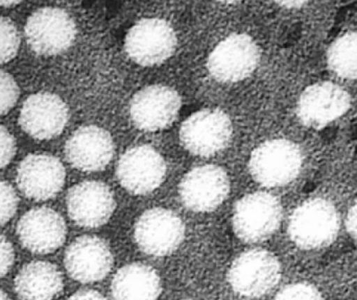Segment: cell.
<instances>
[{
  "mask_svg": "<svg viewBox=\"0 0 357 300\" xmlns=\"http://www.w3.org/2000/svg\"><path fill=\"white\" fill-rule=\"evenodd\" d=\"M66 170L58 157L45 153L25 157L17 168L16 182L27 198L45 201L54 198L64 187Z\"/></svg>",
  "mask_w": 357,
  "mask_h": 300,
  "instance_id": "11",
  "label": "cell"
},
{
  "mask_svg": "<svg viewBox=\"0 0 357 300\" xmlns=\"http://www.w3.org/2000/svg\"><path fill=\"white\" fill-rule=\"evenodd\" d=\"M19 205V197L14 187L6 180H0V226L8 223Z\"/></svg>",
  "mask_w": 357,
  "mask_h": 300,
  "instance_id": "25",
  "label": "cell"
},
{
  "mask_svg": "<svg viewBox=\"0 0 357 300\" xmlns=\"http://www.w3.org/2000/svg\"><path fill=\"white\" fill-rule=\"evenodd\" d=\"M16 232L19 241L27 251L37 255H48L64 244L67 226L58 212L40 207L29 210L20 218Z\"/></svg>",
  "mask_w": 357,
  "mask_h": 300,
  "instance_id": "17",
  "label": "cell"
},
{
  "mask_svg": "<svg viewBox=\"0 0 357 300\" xmlns=\"http://www.w3.org/2000/svg\"><path fill=\"white\" fill-rule=\"evenodd\" d=\"M345 226L350 236L357 241V198L348 210Z\"/></svg>",
  "mask_w": 357,
  "mask_h": 300,
  "instance_id": "29",
  "label": "cell"
},
{
  "mask_svg": "<svg viewBox=\"0 0 357 300\" xmlns=\"http://www.w3.org/2000/svg\"><path fill=\"white\" fill-rule=\"evenodd\" d=\"M259 61L260 49L255 41L245 33H233L214 48L207 68L216 81L236 83L249 77Z\"/></svg>",
  "mask_w": 357,
  "mask_h": 300,
  "instance_id": "8",
  "label": "cell"
},
{
  "mask_svg": "<svg viewBox=\"0 0 357 300\" xmlns=\"http://www.w3.org/2000/svg\"><path fill=\"white\" fill-rule=\"evenodd\" d=\"M274 300H323L316 287L305 283L289 285L284 287Z\"/></svg>",
  "mask_w": 357,
  "mask_h": 300,
  "instance_id": "26",
  "label": "cell"
},
{
  "mask_svg": "<svg viewBox=\"0 0 357 300\" xmlns=\"http://www.w3.org/2000/svg\"><path fill=\"white\" fill-rule=\"evenodd\" d=\"M20 1H0V8H13V6H18Z\"/></svg>",
  "mask_w": 357,
  "mask_h": 300,
  "instance_id": "31",
  "label": "cell"
},
{
  "mask_svg": "<svg viewBox=\"0 0 357 300\" xmlns=\"http://www.w3.org/2000/svg\"><path fill=\"white\" fill-rule=\"evenodd\" d=\"M325 63L331 79L357 95V18L329 43L325 52Z\"/></svg>",
  "mask_w": 357,
  "mask_h": 300,
  "instance_id": "20",
  "label": "cell"
},
{
  "mask_svg": "<svg viewBox=\"0 0 357 300\" xmlns=\"http://www.w3.org/2000/svg\"><path fill=\"white\" fill-rule=\"evenodd\" d=\"M182 106L180 95L173 88L153 85L135 94L130 104L134 125L146 132L167 129L177 118Z\"/></svg>",
  "mask_w": 357,
  "mask_h": 300,
  "instance_id": "15",
  "label": "cell"
},
{
  "mask_svg": "<svg viewBox=\"0 0 357 300\" xmlns=\"http://www.w3.org/2000/svg\"><path fill=\"white\" fill-rule=\"evenodd\" d=\"M356 100V94L335 79H317L300 92L296 119L302 129L316 134L347 117Z\"/></svg>",
  "mask_w": 357,
  "mask_h": 300,
  "instance_id": "2",
  "label": "cell"
},
{
  "mask_svg": "<svg viewBox=\"0 0 357 300\" xmlns=\"http://www.w3.org/2000/svg\"><path fill=\"white\" fill-rule=\"evenodd\" d=\"M116 175L121 186L132 194H149L165 182L167 164L162 155L151 146H137L121 157Z\"/></svg>",
  "mask_w": 357,
  "mask_h": 300,
  "instance_id": "13",
  "label": "cell"
},
{
  "mask_svg": "<svg viewBox=\"0 0 357 300\" xmlns=\"http://www.w3.org/2000/svg\"><path fill=\"white\" fill-rule=\"evenodd\" d=\"M134 236L138 247L146 255L167 257L182 244L185 226L173 211L155 207L140 216Z\"/></svg>",
  "mask_w": 357,
  "mask_h": 300,
  "instance_id": "10",
  "label": "cell"
},
{
  "mask_svg": "<svg viewBox=\"0 0 357 300\" xmlns=\"http://www.w3.org/2000/svg\"><path fill=\"white\" fill-rule=\"evenodd\" d=\"M65 157L75 169L96 172L105 169L114 155V143L108 132L96 125L79 127L65 144Z\"/></svg>",
  "mask_w": 357,
  "mask_h": 300,
  "instance_id": "19",
  "label": "cell"
},
{
  "mask_svg": "<svg viewBox=\"0 0 357 300\" xmlns=\"http://www.w3.org/2000/svg\"><path fill=\"white\" fill-rule=\"evenodd\" d=\"M341 217L331 199L314 196L298 205L289 220V238L300 248L328 246L339 235Z\"/></svg>",
  "mask_w": 357,
  "mask_h": 300,
  "instance_id": "3",
  "label": "cell"
},
{
  "mask_svg": "<svg viewBox=\"0 0 357 300\" xmlns=\"http://www.w3.org/2000/svg\"><path fill=\"white\" fill-rule=\"evenodd\" d=\"M0 300H10L8 294H6L3 290H1V289H0Z\"/></svg>",
  "mask_w": 357,
  "mask_h": 300,
  "instance_id": "32",
  "label": "cell"
},
{
  "mask_svg": "<svg viewBox=\"0 0 357 300\" xmlns=\"http://www.w3.org/2000/svg\"><path fill=\"white\" fill-rule=\"evenodd\" d=\"M64 282L54 264L33 261L21 268L14 281L20 300H52L62 292Z\"/></svg>",
  "mask_w": 357,
  "mask_h": 300,
  "instance_id": "21",
  "label": "cell"
},
{
  "mask_svg": "<svg viewBox=\"0 0 357 300\" xmlns=\"http://www.w3.org/2000/svg\"><path fill=\"white\" fill-rule=\"evenodd\" d=\"M17 143L14 136L6 127L0 125V169L8 165L16 155Z\"/></svg>",
  "mask_w": 357,
  "mask_h": 300,
  "instance_id": "27",
  "label": "cell"
},
{
  "mask_svg": "<svg viewBox=\"0 0 357 300\" xmlns=\"http://www.w3.org/2000/svg\"><path fill=\"white\" fill-rule=\"evenodd\" d=\"M15 261V251L12 243L0 235V278L6 276L12 269Z\"/></svg>",
  "mask_w": 357,
  "mask_h": 300,
  "instance_id": "28",
  "label": "cell"
},
{
  "mask_svg": "<svg viewBox=\"0 0 357 300\" xmlns=\"http://www.w3.org/2000/svg\"><path fill=\"white\" fill-rule=\"evenodd\" d=\"M161 281L156 270L142 263L123 266L111 285L114 300H157L161 294Z\"/></svg>",
  "mask_w": 357,
  "mask_h": 300,
  "instance_id": "22",
  "label": "cell"
},
{
  "mask_svg": "<svg viewBox=\"0 0 357 300\" xmlns=\"http://www.w3.org/2000/svg\"><path fill=\"white\" fill-rule=\"evenodd\" d=\"M178 193L187 209L207 213L218 209L226 200L230 193V180L222 167L201 166L184 176Z\"/></svg>",
  "mask_w": 357,
  "mask_h": 300,
  "instance_id": "12",
  "label": "cell"
},
{
  "mask_svg": "<svg viewBox=\"0 0 357 300\" xmlns=\"http://www.w3.org/2000/svg\"><path fill=\"white\" fill-rule=\"evenodd\" d=\"M177 47V35L167 21L158 18L142 19L129 31L125 50L136 64L156 66L169 60Z\"/></svg>",
  "mask_w": 357,
  "mask_h": 300,
  "instance_id": "7",
  "label": "cell"
},
{
  "mask_svg": "<svg viewBox=\"0 0 357 300\" xmlns=\"http://www.w3.org/2000/svg\"><path fill=\"white\" fill-rule=\"evenodd\" d=\"M281 278L278 259L266 249H251L234 260L228 274L233 291L249 299L270 292Z\"/></svg>",
  "mask_w": 357,
  "mask_h": 300,
  "instance_id": "6",
  "label": "cell"
},
{
  "mask_svg": "<svg viewBox=\"0 0 357 300\" xmlns=\"http://www.w3.org/2000/svg\"><path fill=\"white\" fill-rule=\"evenodd\" d=\"M113 264L114 259L108 243L96 236L75 239L65 253L64 265L69 276L83 284L104 280Z\"/></svg>",
  "mask_w": 357,
  "mask_h": 300,
  "instance_id": "18",
  "label": "cell"
},
{
  "mask_svg": "<svg viewBox=\"0 0 357 300\" xmlns=\"http://www.w3.org/2000/svg\"><path fill=\"white\" fill-rule=\"evenodd\" d=\"M69 217L82 228H96L106 224L114 213V194L106 184L87 180L73 186L67 193Z\"/></svg>",
  "mask_w": 357,
  "mask_h": 300,
  "instance_id": "16",
  "label": "cell"
},
{
  "mask_svg": "<svg viewBox=\"0 0 357 300\" xmlns=\"http://www.w3.org/2000/svg\"><path fill=\"white\" fill-rule=\"evenodd\" d=\"M21 38L16 24L0 16V65L10 62L18 54Z\"/></svg>",
  "mask_w": 357,
  "mask_h": 300,
  "instance_id": "23",
  "label": "cell"
},
{
  "mask_svg": "<svg viewBox=\"0 0 357 300\" xmlns=\"http://www.w3.org/2000/svg\"><path fill=\"white\" fill-rule=\"evenodd\" d=\"M68 120V106L60 96L50 92H38L29 96L19 115L21 129L36 140L58 137Z\"/></svg>",
  "mask_w": 357,
  "mask_h": 300,
  "instance_id": "14",
  "label": "cell"
},
{
  "mask_svg": "<svg viewBox=\"0 0 357 300\" xmlns=\"http://www.w3.org/2000/svg\"><path fill=\"white\" fill-rule=\"evenodd\" d=\"M322 150L317 137L299 141L274 138L252 152L249 168L252 177L266 188L291 184L310 167H319Z\"/></svg>",
  "mask_w": 357,
  "mask_h": 300,
  "instance_id": "1",
  "label": "cell"
},
{
  "mask_svg": "<svg viewBox=\"0 0 357 300\" xmlns=\"http://www.w3.org/2000/svg\"><path fill=\"white\" fill-rule=\"evenodd\" d=\"M232 133L228 115L208 109L195 113L183 123L180 140L185 150L192 155L211 157L229 145Z\"/></svg>",
  "mask_w": 357,
  "mask_h": 300,
  "instance_id": "9",
  "label": "cell"
},
{
  "mask_svg": "<svg viewBox=\"0 0 357 300\" xmlns=\"http://www.w3.org/2000/svg\"><path fill=\"white\" fill-rule=\"evenodd\" d=\"M20 89L14 77L0 70V116L8 114L18 100Z\"/></svg>",
  "mask_w": 357,
  "mask_h": 300,
  "instance_id": "24",
  "label": "cell"
},
{
  "mask_svg": "<svg viewBox=\"0 0 357 300\" xmlns=\"http://www.w3.org/2000/svg\"><path fill=\"white\" fill-rule=\"evenodd\" d=\"M24 33L27 44L35 54L58 56L73 45L77 38V25L66 10L45 6L29 17Z\"/></svg>",
  "mask_w": 357,
  "mask_h": 300,
  "instance_id": "5",
  "label": "cell"
},
{
  "mask_svg": "<svg viewBox=\"0 0 357 300\" xmlns=\"http://www.w3.org/2000/svg\"><path fill=\"white\" fill-rule=\"evenodd\" d=\"M67 300H107L104 295L96 290H79Z\"/></svg>",
  "mask_w": 357,
  "mask_h": 300,
  "instance_id": "30",
  "label": "cell"
},
{
  "mask_svg": "<svg viewBox=\"0 0 357 300\" xmlns=\"http://www.w3.org/2000/svg\"><path fill=\"white\" fill-rule=\"evenodd\" d=\"M282 217V205L275 195L268 192L251 193L235 205L233 230L243 242H262L278 230Z\"/></svg>",
  "mask_w": 357,
  "mask_h": 300,
  "instance_id": "4",
  "label": "cell"
}]
</instances>
